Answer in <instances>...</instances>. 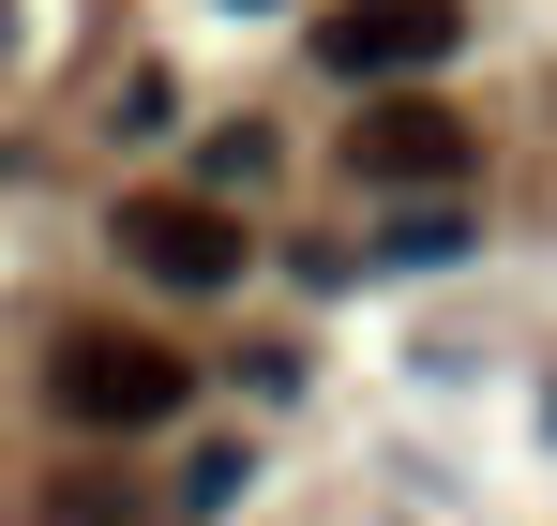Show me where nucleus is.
<instances>
[{"label": "nucleus", "instance_id": "1", "mask_svg": "<svg viewBox=\"0 0 557 526\" xmlns=\"http://www.w3.org/2000/svg\"><path fill=\"white\" fill-rule=\"evenodd\" d=\"M46 391H61V422H91V437H151V422H182L196 361H182V347H151V331H76Z\"/></svg>", "mask_w": 557, "mask_h": 526}, {"label": "nucleus", "instance_id": "2", "mask_svg": "<svg viewBox=\"0 0 557 526\" xmlns=\"http://www.w3.org/2000/svg\"><path fill=\"white\" fill-rule=\"evenodd\" d=\"M347 166H362L376 196H453V180L482 166V136H467L453 105H422V90H392V105H362V136H347Z\"/></svg>", "mask_w": 557, "mask_h": 526}, {"label": "nucleus", "instance_id": "3", "mask_svg": "<svg viewBox=\"0 0 557 526\" xmlns=\"http://www.w3.org/2000/svg\"><path fill=\"white\" fill-rule=\"evenodd\" d=\"M121 256L151 286H242V211L226 196H136L121 211Z\"/></svg>", "mask_w": 557, "mask_h": 526}, {"label": "nucleus", "instance_id": "4", "mask_svg": "<svg viewBox=\"0 0 557 526\" xmlns=\"http://www.w3.org/2000/svg\"><path fill=\"white\" fill-rule=\"evenodd\" d=\"M467 46V15L453 0H347V15H332V76H437V61H453Z\"/></svg>", "mask_w": 557, "mask_h": 526}, {"label": "nucleus", "instance_id": "5", "mask_svg": "<svg viewBox=\"0 0 557 526\" xmlns=\"http://www.w3.org/2000/svg\"><path fill=\"white\" fill-rule=\"evenodd\" d=\"M242 481H257V466H242V451H196V466H182V512L211 526V512H226V497H242Z\"/></svg>", "mask_w": 557, "mask_h": 526}]
</instances>
